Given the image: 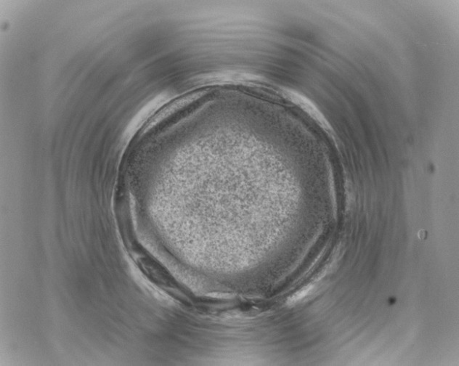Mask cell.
Here are the masks:
<instances>
[{"label":"cell","instance_id":"6da1fadb","mask_svg":"<svg viewBox=\"0 0 459 366\" xmlns=\"http://www.w3.org/2000/svg\"><path fill=\"white\" fill-rule=\"evenodd\" d=\"M290 97L294 103L299 105L302 110H305L306 113L308 114L311 118L313 119L322 128L328 131L331 130V126H330L328 121L325 118L324 116L321 114L319 108L310 100L307 99L303 95L298 94V93H295V92H291Z\"/></svg>","mask_w":459,"mask_h":366},{"label":"cell","instance_id":"7a4b0ae2","mask_svg":"<svg viewBox=\"0 0 459 366\" xmlns=\"http://www.w3.org/2000/svg\"><path fill=\"white\" fill-rule=\"evenodd\" d=\"M311 289H312V287H307L304 288L303 289L297 293H296L295 295L293 296L292 298H290V304H294L297 301L300 300V299H303L305 296H307L308 294V293L310 292Z\"/></svg>","mask_w":459,"mask_h":366}]
</instances>
